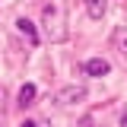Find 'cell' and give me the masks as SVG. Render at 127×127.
I'll use <instances>...</instances> for the list:
<instances>
[{"label":"cell","instance_id":"1","mask_svg":"<svg viewBox=\"0 0 127 127\" xmlns=\"http://www.w3.org/2000/svg\"><path fill=\"white\" fill-rule=\"evenodd\" d=\"M41 26H45V35L51 41H67V13H64L61 0H51L41 6Z\"/></svg>","mask_w":127,"mask_h":127},{"label":"cell","instance_id":"2","mask_svg":"<svg viewBox=\"0 0 127 127\" xmlns=\"http://www.w3.org/2000/svg\"><path fill=\"white\" fill-rule=\"evenodd\" d=\"M86 98V86H64L57 92V105H79Z\"/></svg>","mask_w":127,"mask_h":127},{"label":"cell","instance_id":"3","mask_svg":"<svg viewBox=\"0 0 127 127\" xmlns=\"http://www.w3.org/2000/svg\"><path fill=\"white\" fill-rule=\"evenodd\" d=\"M83 70H86L89 76H105V73L111 70V64L105 61V57H89V61L83 64Z\"/></svg>","mask_w":127,"mask_h":127},{"label":"cell","instance_id":"4","mask_svg":"<svg viewBox=\"0 0 127 127\" xmlns=\"http://www.w3.org/2000/svg\"><path fill=\"white\" fill-rule=\"evenodd\" d=\"M111 45H114V51H118V54L127 61V29H124V26H118V29H114V35H111Z\"/></svg>","mask_w":127,"mask_h":127},{"label":"cell","instance_id":"5","mask_svg":"<svg viewBox=\"0 0 127 127\" xmlns=\"http://www.w3.org/2000/svg\"><path fill=\"white\" fill-rule=\"evenodd\" d=\"M16 29H19V35H26L29 45H38V32H35V26L29 19H16Z\"/></svg>","mask_w":127,"mask_h":127},{"label":"cell","instance_id":"6","mask_svg":"<svg viewBox=\"0 0 127 127\" xmlns=\"http://www.w3.org/2000/svg\"><path fill=\"white\" fill-rule=\"evenodd\" d=\"M83 3H86V13L92 16V19H102L105 10H108V3H105V0H83Z\"/></svg>","mask_w":127,"mask_h":127},{"label":"cell","instance_id":"7","mask_svg":"<svg viewBox=\"0 0 127 127\" xmlns=\"http://www.w3.org/2000/svg\"><path fill=\"white\" fill-rule=\"evenodd\" d=\"M32 102H35V86H32V83H26V86L19 89V105H22V108H29Z\"/></svg>","mask_w":127,"mask_h":127},{"label":"cell","instance_id":"8","mask_svg":"<svg viewBox=\"0 0 127 127\" xmlns=\"http://www.w3.org/2000/svg\"><path fill=\"white\" fill-rule=\"evenodd\" d=\"M19 127H38V124H35V121H22Z\"/></svg>","mask_w":127,"mask_h":127},{"label":"cell","instance_id":"9","mask_svg":"<svg viewBox=\"0 0 127 127\" xmlns=\"http://www.w3.org/2000/svg\"><path fill=\"white\" fill-rule=\"evenodd\" d=\"M121 127H127V111H124V114H121Z\"/></svg>","mask_w":127,"mask_h":127},{"label":"cell","instance_id":"10","mask_svg":"<svg viewBox=\"0 0 127 127\" xmlns=\"http://www.w3.org/2000/svg\"><path fill=\"white\" fill-rule=\"evenodd\" d=\"M0 127H3V124H0Z\"/></svg>","mask_w":127,"mask_h":127}]
</instances>
